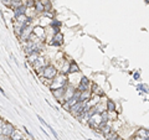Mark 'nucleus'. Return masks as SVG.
<instances>
[{
    "instance_id": "1",
    "label": "nucleus",
    "mask_w": 149,
    "mask_h": 140,
    "mask_svg": "<svg viewBox=\"0 0 149 140\" xmlns=\"http://www.w3.org/2000/svg\"><path fill=\"white\" fill-rule=\"evenodd\" d=\"M32 19L29 18L27 19V21L26 24H25V27L23 29V31H21V34H20V41L21 42H25V41H27L29 39H30V36L32 35V32H34V26H32V21H31Z\"/></svg>"
},
{
    "instance_id": "2",
    "label": "nucleus",
    "mask_w": 149,
    "mask_h": 140,
    "mask_svg": "<svg viewBox=\"0 0 149 140\" xmlns=\"http://www.w3.org/2000/svg\"><path fill=\"white\" fill-rule=\"evenodd\" d=\"M67 86V77L64 73H60V75H56V77L52 80L51 84H50V89H57L61 87H66Z\"/></svg>"
},
{
    "instance_id": "3",
    "label": "nucleus",
    "mask_w": 149,
    "mask_h": 140,
    "mask_svg": "<svg viewBox=\"0 0 149 140\" xmlns=\"http://www.w3.org/2000/svg\"><path fill=\"white\" fill-rule=\"evenodd\" d=\"M40 77H45V78H49V80H53L57 75V69L56 67H53L51 65H47L45 68L41 69V72H39Z\"/></svg>"
},
{
    "instance_id": "4",
    "label": "nucleus",
    "mask_w": 149,
    "mask_h": 140,
    "mask_svg": "<svg viewBox=\"0 0 149 140\" xmlns=\"http://www.w3.org/2000/svg\"><path fill=\"white\" fill-rule=\"evenodd\" d=\"M85 105H86V103H83V102H77L74 105H72L71 108H70V110L68 112L71 113L73 117H76V118H78V115H80L82 112H83V109H85Z\"/></svg>"
},
{
    "instance_id": "5",
    "label": "nucleus",
    "mask_w": 149,
    "mask_h": 140,
    "mask_svg": "<svg viewBox=\"0 0 149 140\" xmlns=\"http://www.w3.org/2000/svg\"><path fill=\"white\" fill-rule=\"evenodd\" d=\"M14 126H12L10 123H8V122H4V124L1 126V134L4 135V137H6V138H10L11 137V134H12V131H14Z\"/></svg>"
},
{
    "instance_id": "6",
    "label": "nucleus",
    "mask_w": 149,
    "mask_h": 140,
    "mask_svg": "<svg viewBox=\"0 0 149 140\" xmlns=\"http://www.w3.org/2000/svg\"><path fill=\"white\" fill-rule=\"evenodd\" d=\"M67 87V86H66ZM66 87H61V88H57V89H52V94L53 97L56 98L59 102H64V98H65V93H66Z\"/></svg>"
},
{
    "instance_id": "7",
    "label": "nucleus",
    "mask_w": 149,
    "mask_h": 140,
    "mask_svg": "<svg viewBox=\"0 0 149 140\" xmlns=\"http://www.w3.org/2000/svg\"><path fill=\"white\" fill-rule=\"evenodd\" d=\"M46 66H47L46 58H44V57H39V58L35 61V63H34V68H35V71L39 73V72H41V69L45 68Z\"/></svg>"
},
{
    "instance_id": "8",
    "label": "nucleus",
    "mask_w": 149,
    "mask_h": 140,
    "mask_svg": "<svg viewBox=\"0 0 149 140\" xmlns=\"http://www.w3.org/2000/svg\"><path fill=\"white\" fill-rule=\"evenodd\" d=\"M52 42L51 45H53V46H60V45H62V42H64V35L61 34V32H56V34H53V37H52Z\"/></svg>"
},
{
    "instance_id": "9",
    "label": "nucleus",
    "mask_w": 149,
    "mask_h": 140,
    "mask_svg": "<svg viewBox=\"0 0 149 140\" xmlns=\"http://www.w3.org/2000/svg\"><path fill=\"white\" fill-rule=\"evenodd\" d=\"M34 34L39 39H41V40L46 37V31H45V29L42 26H36V27H34Z\"/></svg>"
},
{
    "instance_id": "10",
    "label": "nucleus",
    "mask_w": 149,
    "mask_h": 140,
    "mask_svg": "<svg viewBox=\"0 0 149 140\" xmlns=\"http://www.w3.org/2000/svg\"><path fill=\"white\" fill-rule=\"evenodd\" d=\"M26 5H23V6H19V7H16V9H14V15H15V18H19V16H21V15H25L26 14Z\"/></svg>"
},
{
    "instance_id": "11",
    "label": "nucleus",
    "mask_w": 149,
    "mask_h": 140,
    "mask_svg": "<svg viewBox=\"0 0 149 140\" xmlns=\"http://www.w3.org/2000/svg\"><path fill=\"white\" fill-rule=\"evenodd\" d=\"M74 92H76V89H74L73 87H71V86L66 87V93H65V98H64V99H65V101H68L70 98H72V97H73Z\"/></svg>"
},
{
    "instance_id": "12",
    "label": "nucleus",
    "mask_w": 149,
    "mask_h": 140,
    "mask_svg": "<svg viewBox=\"0 0 149 140\" xmlns=\"http://www.w3.org/2000/svg\"><path fill=\"white\" fill-rule=\"evenodd\" d=\"M10 139H11V140H23V139H25V138H24V134L21 133V131L18 130V129H15L14 131H12Z\"/></svg>"
},
{
    "instance_id": "13",
    "label": "nucleus",
    "mask_w": 149,
    "mask_h": 140,
    "mask_svg": "<svg viewBox=\"0 0 149 140\" xmlns=\"http://www.w3.org/2000/svg\"><path fill=\"white\" fill-rule=\"evenodd\" d=\"M91 90H92V93H93V94H97V96H101V97L103 96V94H105L103 89H101L97 84H94V83L91 86Z\"/></svg>"
},
{
    "instance_id": "14",
    "label": "nucleus",
    "mask_w": 149,
    "mask_h": 140,
    "mask_svg": "<svg viewBox=\"0 0 149 140\" xmlns=\"http://www.w3.org/2000/svg\"><path fill=\"white\" fill-rule=\"evenodd\" d=\"M35 9L37 13H42V11H45V5L42 1H40V0H36L35 1Z\"/></svg>"
},
{
    "instance_id": "15",
    "label": "nucleus",
    "mask_w": 149,
    "mask_h": 140,
    "mask_svg": "<svg viewBox=\"0 0 149 140\" xmlns=\"http://www.w3.org/2000/svg\"><path fill=\"white\" fill-rule=\"evenodd\" d=\"M39 52H32V53H30V55H27V60H29V62L30 63H32L34 65L35 63V61L39 58Z\"/></svg>"
},
{
    "instance_id": "16",
    "label": "nucleus",
    "mask_w": 149,
    "mask_h": 140,
    "mask_svg": "<svg viewBox=\"0 0 149 140\" xmlns=\"http://www.w3.org/2000/svg\"><path fill=\"white\" fill-rule=\"evenodd\" d=\"M70 65H71V61H65V63L62 65V67H61V73H64V75H67V73H68V69H70Z\"/></svg>"
},
{
    "instance_id": "17",
    "label": "nucleus",
    "mask_w": 149,
    "mask_h": 140,
    "mask_svg": "<svg viewBox=\"0 0 149 140\" xmlns=\"http://www.w3.org/2000/svg\"><path fill=\"white\" fill-rule=\"evenodd\" d=\"M107 113H108V122H114V120H117V117H118V114L116 110H107Z\"/></svg>"
},
{
    "instance_id": "18",
    "label": "nucleus",
    "mask_w": 149,
    "mask_h": 140,
    "mask_svg": "<svg viewBox=\"0 0 149 140\" xmlns=\"http://www.w3.org/2000/svg\"><path fill=\"white\" fill-rule=\"evenodd\" d=\"M78 72H80V68H78V66L74 63V62H71V65H70L68 73H78Z\"/></svg>"
},
{
    "instance_id": "19",
    "label": "nucleus",
    "mask_w": 149,
    "mask_h": 140,
    "mask_svg": "<svg viewBox=\"0 0 149 140\" xmlns=\"http://www.w3.org/2000/svg\"><path fill=\"white\" fill-rule=\"evenodd\" d=\"M106 107H107V110H116V104H114V102L112 101V99H107L106 102Z\"/></svg>"
},
{
    "instance_id": "20",
    "label": "nucleus",
    "mask_w": 149,
    "mask_h": 140,
    "mask_svg": "<svg viewBox=\"0 0 149 140\" xmlns=\"http://www.w3.org/2000/svg\"><path fill=\"white\" fill-rule=\"evenodd\" d=\"M88 89H91V86H88V84L80 83L78 84V87H77V90H80V92H85V90H88Z\"/></svg>"
},
{
    "instance_id": "21",
    "label": "nucleus",
    "mask_w": 149,
    "mask_h": 140,
    "mask_svg": "<svg viewBox=\"0 0 149 140\" xmlns=\"http://www.w3.org/2000/svg\"><path fill=\"white\" fill-rule=\"evenodd\" d=\"M80 83H82V84H88L90 86V81H88V78H86V77H82L81 78V82Z\"/></svg>"
},
{
    "instance_id": "22",
    "label": "nucleus",
    "mask_w": 149,
    "mask_h": 140,
    "mask_svg": "<svg viewBox=\"0 0 149 140\" xmlns=\"http://www.w3.org/2000/svg\"><path fill=\"white\" fill-rule=\"evenodd\" d=\"M134 80H137V81H139V80H140V75H139V72L134 73Z\"/></svg>"
},
{
    "instance_id": "23",
    "label": "nucleus",
    "mask_w": 149,
    "mask_h": 140,
    "mask_svg": "<svg viewBox=\"0 0 149 140\" xmlns=\"http://www.w3.org/2000/svg\"><path fill=\"white\" fill-rule=\"evenodd\" d=\"M3 124H4V120H3V119H0V128L3 126Z\"/></svg>"
},
{
    "instance_id": "24",
    "label": "nucleus",
    "mask_w": 149,
    "mask_h": 140,
    "mask_svg": "<svg viewBox=\"0 0 149 140\" xmlns=\"http://www.w3.org/2000/svg\"><path fill=\"white\" fill-rule=\"evenodd\" d=\"M116 140H123L121 137H117V138H116Z\"/></svg>"
},
{
    "instance_id": "25",
    "label": "nucleus",
    "mask_w": 149,
    "mask_h": 140,
    "mask_svg": "<svg viewBox=\"0 0 149 140\" xmlns=\"http://www.w3.org/2000/svg\"><path fill=\"white\" fill-rule=\"evenodd\" d=\"M146 1H147V3H149V0H146Z\"/></svg>"
},
{
    "instance_id": "26",
    "label": "nucleus",
    "mask_w": 149,
    "mask_h": 140,
    "mask_svg": "<svg viewBox=\"0 0 149 140\" xmlns=\"http://www.w3.org/2000/svg\"><path fill=\"white\" fill-rule=\"evenodd\" d=\"M23 140H26V138H25V139H23Z\"/></svg>"
}]
</instances>
